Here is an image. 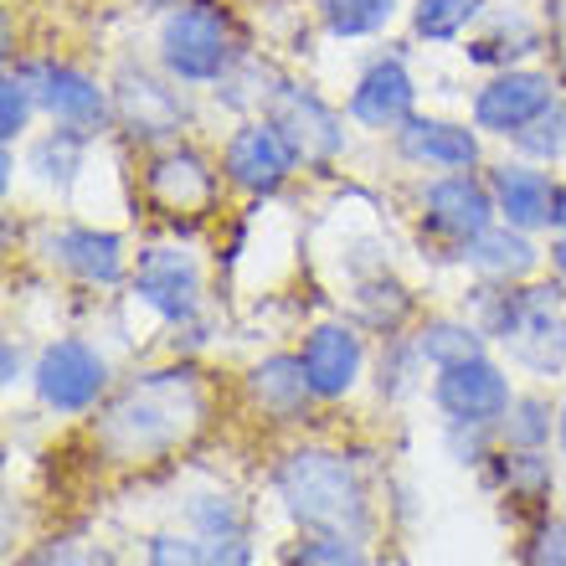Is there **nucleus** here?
<instances>
[{
  "label": "nucleus",
  "mask_w": 566,
  "mask_h": 566,
  "mask_svg": "<svg viewBox=\"0 0 566 566\" xmlns=\"http://www.w3.org/2000/svg\"><path fill=\"white\" fill-rule=\"evenodd\" d=\"M207 418V391L191 371H149L108 402L93 438L114 463H149L180 448Z\"/></svg>",
  "instance_id": "obj_1"
},
{
  "label": "nucleus",
  "mask_w": 566,
  "mask_h": 566,
  "mask_svg": "<svg viewBox=\"0 0 566 566\" xmlns=\"http://www.w3.org/2000/svg\"><path fill=\"white\" fill-rule=\"evenodd\" d=\"M283 510L319 536H366V490L345 453L298 448L279 469Z\"/></svg>",
  "instance_id": "obj_2"
},
{
  "label": "nucleus",
  "mask_w": 566,
  "mask_h": 566,
  "mask_svg": "<svg viewBox=\"0 0 566 566\" xmlns=\"http://www.w3.org/2000/svg\"><path fill=\"white\" fill-rule=\"evenodd\" d=\"M494 335L531 371H562L566 366V289H521L494 310Z\"/></svg>",
  "instance_id": "obj_3"
},
{
  "label": "nucleus",
  "mask_w": 566,
  "mask_h": 566,
  "mask_svg": "<svg viewBox=\"0 0 566 566\" xmlns=\"http://www.w3.org/2000/svg\"><path fill=\"white\" fill-rule=\"evenodd\" d=\"M160 62L180 83H217L232 62V36H227L222 11L211 6H180L160 27Z\"/></svg>",
  "instance_id": "obj_4"
},
{
  "label": "nucleus",
  "mask_w": 566,
  "mask_h": 566,
  "mask_svg": "<svg viewBox=\"0 0 566 566\" xmlns=\"http://www.w3.org/2000/svg\"><path fill=\"white\" fill-rule=\"evenodd\" d=\"M31 381H36V397H42L46 412L73 418V412H88V407L104 397L108 366H104V356H93L83 340H57L42 350Z\"/></svg>",
  "instance_id": "obj_5"
},
{
  "label": "nucleus",
  "mask_w": 566,
  "mask_h": 566,
  "mask_svg": "<svg viewBox=\"0 0 566 566\" xmlns=\"http://www.w3.org/2000/svg\"><path fill=\"white\" fill-rule=\"evenodd\" d=\"M438 407L459 428H484V422L505 418L510 412V381L494 360L474 356V360H459V366H443L438 387H432Z\"/></svg>",
  "instance_id": "obj_6"
},
{
  "label": "nucleus",
  "mask_w": 566,
  "mask_h": 566,
  "mask_svg": "<svg viewBox=\"0 0 566 566\" xmlns=\"http://www.w3.org/2000/svg\"><path fill=\"white\" fill-rule=\"evenodd\" d=\"M494 191L479 186L474 176H443L432 180L428 196H422V222L438 232V238L459 242V248H474L484 232H490V217H494Z\"/></svg>",
  "instance_id": "obj_7"
},
{
  "label": "nucleus",
  "mask_w": 566,
  "mask_h": 566,
  "mask_svg": "<svg viewBox=\"0 0 566 566\" xmlns=\"http://www.w3.org/2000/svg\"><path fill=\"white\" fill-rule=\"evenodd\" d=\"M552 77L546 73H500L474 98V124L490 135H521L552 108Z\"/></svg>",
  "instance_id": "obj_8"
},
{
  "label": "nucleus",
  "mask_w": 566,
  "mask_h": 566,
  "mask_svg": "<svg viewBox=\"0 0 566 566\" xmlns=\"http://www.w3.org/2000/svg\"><path fill=\"white\" fill-rule=\"evenodd\" d=\"M222 170L238 191L269 196V191H279L283 180H289V170H294V149H289V139H283L273 124H248V129H238L232 145H227Z\"/></svg>",
  "instance_id": "obj_9"
},
{
  "label": "nucleus",
  "mask_w": 566,
  "mask_h": 566,
  "mask_svg": "<svg viewBox=\"0 0 566 566\" xmlns=\"http://www.w3.org/2000/svg\"><path fill=\"white\" fill-rule=\"evenodd\" d=\"M269 124L289 139L294 160H329V155L345 145L340 119H335V114H329V108L319 104L314 93H304V88H279L273 93Z\"/></svg>",
  "instance_id": "obj_10"
},
{
  "label": "nucleus",
  "mask_w": 566,
  "mask_h": 566,
  "mask_svg": "<svg viewBox=\"0 0 566 566\" xmlns=\"http://www.w3.org/2000/svg\"><path fill=\"white\" fill-rule=\"evenodd\" d=\"M139 298H145L149 310L180 325V319H191L196 314V294H201V279H196V263L191 253H180V248H149L139 258V279H135Z\"/></svg>",
  "instance_id": "obj_11"
},
{
  "label": "nucleus",
  "mask_w": 566,
  "mask_h": 566,
  "mask_svg": "<svg viewBox=\"0 0 566 566\" xmlns=\"http://www.w3.org/2000/svg\"><path fill=\"white\" fill-rule=\"evenodd\" d=\"M304 371H310V387L314 397H345V391L356 387L360 376V335L350 325H319L310 329V340H304Z\"/></svg>",
  "instance_id": "obj_12"
},
{
  "label": "nucleus",
  "mask_w": 566,
  "mask_h": 566,
  "mask_svg": "<svg viewBox=\"0 0 566 566\" xmlns=\"http://www.w3.org/2000/svg\"><path fill=\"white\" fill-rule=\"evenodd\" d=\"M412 77L397 57H381L366 67V77L350 93V119L366 124V129H391V124L412 119Z\"/></svg>",
  "instance_id": "obj_13"
},
{
  "label": "nucleus",
  "mask_w": 566,
  "mask_h": 566,
  "mask_svg": "<svg viewBox=\"0 0 566 566\" xmlns=\"http://www.w3.org/2000/svg\"><path fill=\"white\" fill-rule=\"evenodd\" d=\"M490 191H494L500 217H505L510 227H521V232L556 222V201H562V191H556L541 170H531V165H494Z\"/></svg>",
  "instance_id": "obj_14"
},
{
  "label": "nucleus",
  "mask_w": 566,
  "mask_h": 566,
  "mask_svg": "<svg viewBox=\"0 0 566 566\" xmlns=\"http://www.w3.org/2000/svg\"><path fill=\"white\" fill-rule=\"evenodd\" d=\"M36 98H42V108L57 124L83 129V135H88V129H104V119H108L104 88H98L88 73H77V67H42V73H36Z\"/></svg>",
  "instance_id": "obj_15"
},
{
  "label": "nucleus",
  "mask_w": 566,
  "mask_h": 566,
  "mask_svg": "<svg viewBox=\"0 0 566 566\" xmlns=\"http://www.w3.org/2000/svg\"><path fill=\"white\" fill-rule=\"evenodd\" d=\"M397 149L412 165H432V170H469L479 160V139L443 119H407L397 129Z\"/></svg>",
  "instance_id": "obj_16"
},
{
  "label": "nucleus",
  "mask_w": 566,
  "mask_h": 566,
  "mask_svg": "<svg viewBox=\"0 0 566 566\" xmlns=\"http://www.w3.org/2000/svg\"><path fill=\"white\" fill-rule=\"evenodd\" d=\"M211 191H217V176L191 149H170V155L149 165V196L165 211H201L211 201Z\"/></svg>",
  "instance_id": "obj_17"
},
{
  "label": "nucleus",
  "mask_w": 566,
  "mask_h": 566,
  "mask_svg": "<svg viewBox=\"0 0 566 566\" xmlns=\"http://www.w3.org/2000/svg\"><path fill=\"white\" fill-rule=\"evenodd\" d=\"M52 258L83 283H119L124 279V242L93 227H62L52 238Z\"/></svg>",
  "instance_id": "obj_18"
},
{
  "label": "nucleus",
  "mask_w": 566,
  "mask_h": 566,
  "mask_svg": "<svg viewBox=\"0 0 566 566\" xmlns=\"http://www.w3.org/2000/svg\"><path fill=\"white\" fill-rule=\"evenodd\" d=\"M248 387H253V397L269 407L273 418H294L314 397L310 371H304L298 356H269L263 366H253V381H248Z\"/></svg>",
  "instance_id": "obj_19"
},
{
  "label": "nucleus",
  "mask_w": 566,
  "mask_h": 566,
  "mask_svg": "<svg viewBox=\"0 0 566 566\" xmlns=\"http://www.w3.org/2000/svg\"><path fill=\"white\" fill-rule=\"evenodd\" d=\"M119 108L135 135H170L180 124V104L170 98V88L149 83V77H135V73L119 83Z\"/></svg>",
  "instance_id": "obj_20"
},
{
  "label": "nucleus",
  "mask_w": 566,
  "mask_h": 566,
  "mask_svg": "<svg viewBox=\"0 0 566 566\" xmlns=\"http://www.w3.org/2000/svg\"><path fill=\"white\" fill-rule=\"evenodd\" d=\"M463 258L474 263L484 279H500V283H510V279H525V273L536 269V248L525 242V232L515 227V232H484V238L474 242V248H463Z\"/></svg>",
  "instance_id": "obj_21"
},
{
  "label": "nucleus",
  "mask_w": 566,
  "mask_h": 566,
  "mask_svg": "<svg viewBox=\"0 0 566 566\" xmlns=\"http://www.w3.org/2000/svg\"><path fill=\"white\" fill-rule=\"evenodd\" d=\"M314 6L325 15L329 36H371L397 11V0H314Z\"/></svg>",
  "instance_id": "obj_22"
},
{
  "label": "nucleus",
  "mask_w": 566,
  "mask_h": 566,
  "mask_svg": "<svg viewBox=\"0 0 566 566\" xmlns=\"http://www.w3.org/2000/svg\"><path fill=\"white\" fill-rule=\"evenodd\" d=\"M422 360H432L438 371L443 366H459V360H474L484 356V345H479V335L469 325H453V319H438V325L422 329V340H418Z\"/></svg>",
  "instance_id": "obj_23"
},
{
  "label": "nucleus",
  "mask_w": 566,
  "mask_h": 566,
  "mask_svg": "<svg viewBox=\"0 0 566 566\" xmlns=\"http://www.w3.org/2000/svg\"><path fill=\"white\" fill-rule=\"evenodd\" d=\"M479 11H484V0H418L412 27H418V36H428V42H453Z\"/></svg>",
  "instance_id": "obj_24"
},
{
  "label": "nucleus",
  "mask_w": 566,
  "mask_h": 566,
  "mask_svg": "<svg viewBox=\"0 0 566 566\" xmlns=\"http://www.w3.org/2000/svg\"><path fill=\"white\" fill-rule=\"evenodd\" d=\"M77 155H83V129H57L52 139H42L36 145V155H31V170L46 180V186H67L77 170Z\"/></svg>",
  "instance_id": "obj_25"
},
{
  "label": "nucleus",
  "mask_w": 566,
  "mask_h": 566,
  "mask_svg": "<svg viewBox=\"0 0 566 566\" xmlns=\"http://www.w3.org/2000/svg\"><path fill=\"white\" fill-rule=\"evenodd\" d=\"M521 149L536 160H566V104H552L531 129H521Z\"/></svg>",
  "instance_id": "obj_26"
},
{
  "label": "nucleus",
  "mask_w": 566,
  "mask_h": 566,
  "mask_svg": "<svg viewBox=\"0 0 566 566\" xmlns=\"http://www.w3.org/2000/svg\"><path fill=\"white\" fill-rule=\"evenodd\" d=\"M294 566H366V552L356 536H319L298 546Z\"/></svg>",
  "instance_id": "obj_27"
},
{
  "label": "nucleus",
  "mask_w": 566,
  "mask_h": 566,
  "mask_svg": "<svg viewBox=\"0 0 566 566\" xmlns=\"http://www.w3.org/2000/svg\"><path fill=\"white\" fill-rule=\"evenodd\" d=\"M552 432V418L541 402H510V422H505V438L515 448H541Z\"/></svg>",
  "instance_id": "obj_28"
},
{
  "label": "nucleus",
  "mask_w": 566,
  "mask_h": 566,
  "mask_svg": "<svg viewBox=\"0 0 566 566\" xmlns=\"http://www.w3.org/2000/svg\"><path fill=\"white\" fill-rule=\"evenodd\" d=\"M31 104H36V88H31L27 77H6V93H0V135L15 139L21 129H27L31 119Z\"/></svg>",
  "instance_id": "obj_29"
},
{
  "label": "nucleus",
  "mask_w": 566,
  "mask_h": 566,
  "mask_svg": "<svg viewBox=\"0 0 566 566\" xmlns=\"http://www.w3.org/2000/svg\"><path fill=\"white\" fill-rule=\"evenodd\" d=\"M196 525L207 531V536H232V531H242V510L232 505V500H222V494H211V500H196Z\"/></svg>",
  "instance_id": "obj_30"
},
{
  "label": "nucleus",
  "mask_w": 566,
  "mask_h": 566,
  "mask_svg": "<svg viewBox=\"0 0 566 566\" xmlns=\"http://www.w3.org/2000/svg\"><path fill=\"white\" fill-rule=\"evenodd\" d=\"M149 566H207V546L186 536H155L149 541Z\"/></svg>",
  "instance_id": "obj_31"
},
{
  "label": "nucleus",
  "mask_w": 566,
  "mask_h": 566,
  "mask_svg": "<svg viewBox=\"0 0 566 566\" xmlns=\"http://www.w3.org/2000/svg\"><path fill=\"white\" fill-rule=\"evenodd\" d=\"M525 566H566V521H552L546 531L536 536Z\"/></svg>",
  "instance_id": "obj_32"
},
{
  "label": "nucleus",
  "mask_w": 566,
  "mask_h": 566,
  "mask_svg": "<svg viewBox=\"0 0 566 566\" xmlns=\"http://www.w3.org/2000/svg\"><path fill=\"white\" fill-rule=\"evenodd\" d=\"M207 566H253V546L242 541V531H232V536H207Z\"/></svg>",
  "instance_id": "obj_33"
},
{
  "label": "nucleus",
  "mask_w": 566,
  "mask_h": 566,
  "mask_svg": "<svg viewBox=\"0 0 566 566\" xmlns=\"http://www.w3.org/2000/svg\"><path fill=\"white\" fill-rule=\"evenodd\" d=\"M552 258H556V269H562V279H566V238L552 248Z\"/></svg>",
  "instance_id": "obj_34"
},
{
  "label": "nucleus",
  "mask_w": 566,
  "mask_h": 566,
  "mask_svg": "<svg viewBox=\"0 0 566 566\" xmlns=\"http://www.w3.org/2000/svg\"><path fill=\"white\" fill-rule=\"evenodd\" d=\"M556 222L566 227V196H562V201H556Z\"/></svg>",
  "instance_id": "obj_35"
},
{
  "label": "nucleus",
  "mask_w": 566,
  "mask_h": 566,
  "mask_svg": "<svg viewBox=\"0 0 566 566\" xmlns=\"http://www.w3.org/2000/svg\"><path fill=\"white\" fill-rule=\"evenodd\" d=\"M562 453H566V407H562Z\"/></svg>",
  "instance_id": "obj_36"
}]
</instances>
